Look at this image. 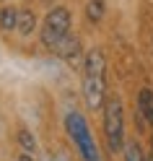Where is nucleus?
<instances>
[{
	"label": "nucleus",
	"mask_w": 153,
	"mask_h": 161,
	"mask_svg": "<svg viewBox=\"0 0 153 161\" xmlns=\"http://www.w3.org/2000/svg\"><path fill=\"white\" fill-rule=\"evenodd\" d=\"M86 18L91 24H99L104 18V0H88L86 5Z\"/></svg>",
	"instance_id": "9b49d317"
},
{
	"label": "nucleus",
	"mask_w": 153,
	"mask_h": 161,
	"mask_svg": "<svg viewBox=\"0 0 153 161\" xmlns=\"http://www.w3.org/2000/svg\"><path fill=\"white\" fill-rule=\"evenodd\" d=\"M65 122H68V133H70V138H73V143L78 146L83 161H101L99 158V151H96V143H94V138H91V133H88V125H86L83 114H80V112H70Z\"/></svg>",
	"instance_id": "7ed1b4c3"
},
{
	"label": "nucleus",
	"mask_w": 153,
	"mask_h": 161,
	"mask_svg": "<svg viewBox=\"0 0 153 161\" xmlns=\"http://www.w3.org/2000/svg\"><path fill=\"white\" fill-rule=\"evenodd\" d=\"M18 161H34V156H31V153H21V156H18Z\"/></svg>",
	"instance_id": "f8f14e48"
},
{
	"label": "nucleus",
	"mask_w": 153,
	"mask_h": 161,
	"mask_svg": "<svg viewBox=\"0 0 153 161\" xmlns=\"http://www.w3.org/2000/svg\"><path fill=\"white\" fill-rule=\"evenodd\" d=\"M150 125H153V122H150Z\"/></svg>",
	"instance_id": "ddd939ff"
},
{
	"label": "nucleus",
	"mask_w": 153,
	"mask_h": 161,
	"mask_svg": "<svg viewBox=\"0 0 153 161\" xmlns=\"http://www.w3.org/2000/svg\"><path fill=\"white\" fill-rule=\"evenodd\" d=\"M0 29L3 31H11V29H18V11L11 5L0 8Z\"/></svg>",
	"instance_id": "0eeeda50"
},
{
	"label": "nucleus",
	"mask_w": 153,
	"mask_h": 161,
	"mask_svg": "<svg viewBox=\"0 0 153 161\" xmlns=\"http://www.w3.org/2000/svg\"><path fill=\"white\" fill-rule=\"evenodd\" d=\"M104 73H107V63H104V55L99 49H91L86 55V63H83V96H86V104L91 109H99L104 107V94H107V83H104Z\"/></svg>",
	"instance_id": "f257e3e1"
},
{
	"label": "nucleus",
	"mask_w": 153,
	"mask_h": 161,
	"mask_svg": "<svg viewBox=\"0 0 153 161\" xmlns=\"http://www.w3.org/2000/svg\"><path fill=\"white\" fill-rule=\"evenodd\" d=\"M18 146H21V153H36V138L31 135V130H26V127H21L18 130Z\"/></svg>",
	"instance_id": "1a4fd4ad"
},
{
	"label": "nucleus",
	"mask_w": 153,
	"mask_h": 161,
	"mask_svg": "<svg viewBox=\"0 0 153 161\" xmlns=\"http://www.w3.org/2000/svg\"><path fill=\"white\" fill-rule=\"evenodd\" d=\"M52 52H55L57 57L70 60V63H73V60H78V57H80V44H78V39H75V36L65 34V36H63V39H60V42L52 47Z\"/></svg>",
	"instance_id": "423d86ee"
},
{
	"label": "nucleus",
	"mask_w": 153,
	"mask_h": 161,
	"mask_svg": "<svg viewBox=\"0 0 153 161\" xmlns=\"http://www.w3.org/2000/svg\"><path fill=\"white\" fill-rule=\"evenodd\" d=\"M122 153H125V161H148L138 140H125V148H122Z\"/></svg>",
	"instance_id": "9d476101"
},
{
	"label": "nucleus",
	"mask_w": 153,
	"mask_h": 161,
	"mask_svg": "<svg viewBox=\"0 0 153 161\" xmlns=\"http://www.w3.org/2000/svg\"><path fill=\"white\" fill-rule=\"evenodd\" d=\"M104 135L112 153H119L125 148V112L117 96L104 102Z\"/></svg>",
	"instance_id": "f03ea898"
},
{
	"label": "nucleus",
	"mask_w": 153,
	"mask_h": 161,
	"mask_svg": "<svg viewBox=\"0 0 153 161\" xmlns=\"http://www.w3.org/2000/svg\"><path fill=\"white\" fill-rule=\"evenodd\" d=\"M135 117H138L140 125H150V122H153V91H150V88H140L138 107H135Z\"/></svg>",
	"instance_id": "39448f33"
},
{
	"label": "nucleus",
	"mask_w": 153,
	"mask_h": 161,
	"mask_svg": "<svg viewBox=\"0 0 153 161\" xmlns=\"http://www.w3.org/2000/svg\"><path fill=\"white\" fill-rule=\"evenodd\" d=\"M65 34H70V11L68 8H52L44 18V26H42V44L47 49H52Z\"/></svg>",
	"instance_id": "20e7f679"
},
{
	"label": "nucleus",
	"mask_w": 153,
	"mask_h": 161,
	"mask_svg": "<svg viewBox=\"0 0 153 161\" xmlns=\"http://www.w3.org/2000/svg\"><path fill=\"white\" fill-rule=\"evenodd\" d=\"M36 29V16L34 11H18V34L29 36Z\"/></svg>",
	"instance_id": "6e6552de"
}]
</instances>
